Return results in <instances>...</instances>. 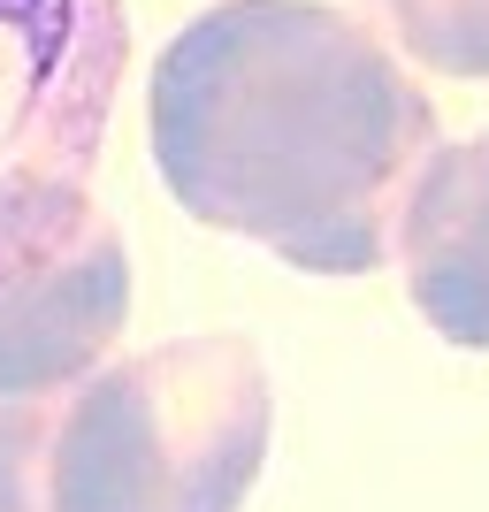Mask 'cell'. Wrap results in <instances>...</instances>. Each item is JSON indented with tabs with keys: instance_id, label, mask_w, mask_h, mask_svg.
Returning a JSON list of instances; mask_svg holds the SVG:
<instances>
[{
	"instance_id": "6da1fadb",
	"label": "cell",
	"mask_w": 489,
	"mask_h": 512,
	"mask_svg": "<svg viewBox=\"0 0 489 512\" xmlns=\"http://www.w3.org/2000/svg\"><path fill=\"white\" fill-rule=\"evenodd\" d=\"M153 169L207 230L306 276H367L436 138V100L383 23L329 0H222L161 46Z\"/></svg>"
},
{
	"instance_id": "7a4b0ae2",
	"label": "cell",
	"mask_w": 489,
	"mask_h": 512,
	"mask_svg": "<svg viewBox=\"0 0 489 512\" xmlns=\"http://www.w3.org/2000/svg\"><path fill=\"white\" fill-rule=\"evenodd\" d=\"M276 390L253 337H169L85 383L0 390V512H237L268 467Z\"/></svg>"
},
{
	"instance_id": "3957f363",
	"label": "cell",
	"mask_w": 489,
	"mask_h": 512,
	"mask_svg": "<svg viewBox=\"0 0 489 512\" xmlns=\"http://www.w3.org/2000/svg\"><path fill=\"white\" fill-rule=\"evenodd\" d=\"M130 245L77 176H0V390L46 398L115 360Z\"/></svg>"
},
{
	"instance_id": "277c9868",
	"label": "cell",
	"mask_w": 489,
	"mask_h": 512,
	"mask_svg": "<svg viewBox=\"0 0 489 512\" xmlns=\"http://www.w3.org/2000/svg\"><path fill=\"white\" fill-rule=\"evenodd\" d=\"M123 69V0H0V176L85 184Z\"/></svg>"
},
{
	"instance_id": "5b68a950",
	"label": "cell",
	"mask_w": 489,
	"mask_h": 512,
	"mask_svg": "<svg viewBox=\"0 0 489 512\" xmlns=\"http://www.w3.org/2000/svg\"><path fill=\"white\" fill-rule=\"evenodd\" d=\"M390 260L436 337L489 352V130L451 138L421 161Z\"/></svg>"
},
{
	"instance_id": "8992f818",
	"label": "cell",
	"mask_w": 489,
	"mask_h": 512,
	"mask_svg": "<svg viewBox=\"0 0 489 512\" xmlns=\"http://www.w3.org/2000/svg\"><path fill=\"white\" fill-rule=\"evenodd\" d=\"M367 8L405 62L489 85V0H367Z\"/></svg>"
}]
</instances>
